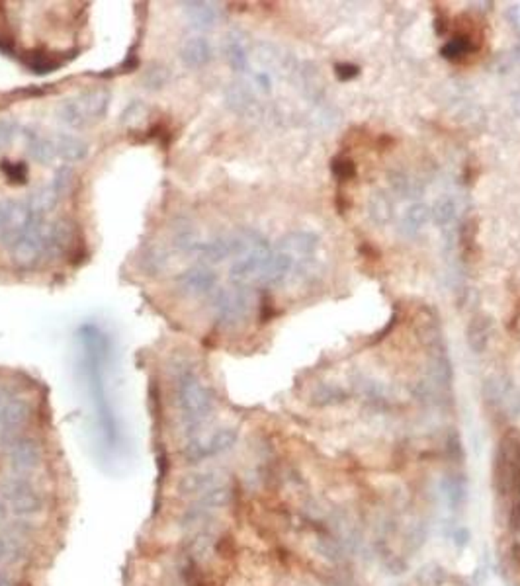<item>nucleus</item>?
<instances>
[{
    "label": "nucleus",
    "instance_id": "nucleus-1",
    "mask_svg": "<svg viewBox=\"0 0 520 586\" xmlns=\"http://www.w3.org/2000/svg\"><path fill=\"white\" fill-rule=\"evenodd\" d=\"M176 403L186 438L192 440L198 436V428L204 425L214 411V393L207 385L200 381L198 375L184 374L178 381Z\"/></svg>",
    "mask_w": 520,
    "mask_h": 586
},
{
    "label": "nucleus",
    "instance_id": "nucleus-2",
    "mask_svg": "<svg viewBox=\"0 0 520 586\" xmlns=\"http://www.w3.org/2000/svg\"><path fill=\"white\" fill-rule=\"evenodd\" d=\"M0 500L14 518L31 520L45 510V495L30 475L10 473L0 479Z\"/></svg>",
    "mask_w": 520,
    "mask_h": 586
},
{
    "label": "nucleus",
    "instance_id": "nucleus-3",
    "mask_svg": "<svg viewBox=\"0 0 520 586\" xmlns=\"http://www.w3.org/2000/svg\"><path fill=\"white\" fill-rule=\"evenodd\" d=\"M237 442V432L233 428H221L207 438H192L184 444V459L188 464H202L210 457L229 452Z\"/></svg>",
    "mask_w": 520,
    "mask_h": 586
},
{
    "label": "nucleus",
    "instance_id": "nucleus-4",
    "mask_svg": "<svg viewBox=\"0 0 520 586\" xmlns=\"http://www.w3.org/2000/svg\"><path fill=\"white\" fill-rule=\"evenodd\" d=\"M6 459L12 473L31 475L43 465V445L40 440L30 436L12 438L6 448Z\"/></svg>",
    "mask_w": 520,
    "mask_h": 586
},
{
    "label": "nucleus",
    "instance_id": "nucleus-5",
    "mask_svg": "<svg viewBox=\"0 0 520 586\" xmlns=\"http://www.w3.org/2000/svg\"><path fill=\"white\" fill-rule=\"evenodd\" d=\"M223 485H229V483L219 471L204 469V471H192V473H186V475L180 477L178 483H176V491L180 496L196 500V498L207 495V493H212V491Z\"/></svg>",
    "mask_w": 520,
    "mask_h": 586
},
{
    "label": "nucleus",
    "instance_id": "nucleus-6",
    "mask_svg": "<svg viewBox=\"0 0 520 586\" xmlns=\"http://www.w3.org/2000/svg\"><path fill=\"white\" fill-rule=\"evenodd\" d=\"M30 555L26 539L10 532H0V567L20 565Z\"/></svg>",
    "mask_w": 520,
    "mask_h": 586
},
{
    "label": "nucleus",
    "instance_id": "nucleus-7",
    "mask_svg": "<svg viewBox=\"0 0 520 586\" xmlns=\"http://www.w3.org/2000/svg\"><path fill=\"white\" fill-rule=\"evenodd\" d=\"M491 326H493V323H491L487 315H475L469 321L466 336H468V346L471 352H475V354L485 352L491 338Z\"/></svg>",
    "mask_w": 520,
    "mask_h": 586
},
{
    "label": "nucleus",
    "instance_id": "nucleus-8",
    "mask_svg": "<svg viewBox=\"0 0 520 586\" xmlns=\"http://www.w3.org/2000/svg\"><path fill=\"white\" fill-rule=\"evenodd\" d=\"M292 264H294V258L287 253H278L274 256L270 254V258L266 260L262 270L258 274V280L265 283L282 282L286 278V274L292 270Z\"/></svg>",
    "mask_w": 520,
    "mask_h": 586
},
{
    "label": "nucleus",
    "instance_id": "nucleus-9",
    "mask_svg": "<svg viewBox=\"0 0 520 586\" xmlns=\"http://www.w3.org/2000/svg\"><path fill=\"white\" fill-rule=\"evenodd\" d=\"M430 219V207H427L425 203H415L411 205L407 212L403 213L401 217V232L405 237H415Z\"/></svg>",
    "mask_w": 520,
    "mask_h": 586
},
{
    "label": "nucleus",
    "instance_id": "nucleus-10",
    "mask_svg": "<svg viewBox=\"0 0 520 586\" xmlns=\"http://www.w3.org/2000/svg\"><path fill=\"white\" fill-rule=\"evenodd\" d=\"M284 253L292 254H311L317 248V237L311 232H292L282 241Z\"/></svg>",
    "mask_w": 520,
    "mask_h": 586
},
{
    "label": "nucleus",
    "instance_id": "nucleus-11",
    "mask_svg": "<svg viewBox=\"0 0 520 586\" xmlns=\"http://www.w3.org/2000/svg\"><path fill=\"white\" fill-rule=\"evenodd\" d=\"M471 51H473V41H471V38H469L468 33H459L456 38H452L448 43H444L440 53H442L444 59L458 61V59L466 57Z\"/></svg>",
    "mask_w": 520,
    "mask_h": 586
},
{
    "label": "nucleus",
    "instance_id": "nucleus-12",
    "mask_svg": "<svg viewBox=\"0 0 520 586\" xmlns=\"http://www.w3.org/2000/svg\"><path fill=\"white\" fill-rule=\"evenodd\" d=\"M440 486L446 495V500L452 508H458V506L464 505L466 500V493H468V486H466V481L464 479H458V477H444L440 481Z\"/></svg>",
    "mask_w": 520,
    "mask_h": 586
},
{
    "label": "nucleus",
    "instance_id": "nucleus-13",
    "mask_svg": "<svg viewBox=\"0 0 520 586\" xmlns=\"http://www.w3.org/2000/svg\"><path fill=\"white\" fill-rule=\"evenodd\" d=\"M430 217L440 227L450 225V223L454 221V217H456V202H454V198H450V196L439 198L434 202V205H432V209H430Z\"/></svg>",
    "mask_w": 520,
    "mask_h": 586
},
{
    "label": "nucleus",
    "instance_id": "nucleus-14",
    "mask_svg": "<svg viewBox=\"0 0 520 586\" xmlns=\"http://www.w3.org/2000/svg\"><path fill=\"white\" fill-rule=\"evenodd\" d=\"M417 580L420 586H442L446 580V571L439 565H427L418 571Z\"/></svg>",
    "mask_w": 520,
    "mask_h": 586
},
{
    "label": "nucleus",
    "instance_id": "nucleus-15",
    "mask_svg": "<svg viewBox=\"0 0 520 586\" xmlns=\"http://www.w3.org/2000/svg\"><path fill=\"white\" fill-rule=\"evenodd\" d=\"M370 215L376 223H386L391 217V202L384 193H376L370 200Z\"/></svg>",
    "mask_w": 520,
    "mask_h": 586
},
{
    "label": "nucleus",
    "instance_id": "nucleus-16",
    "mask_svg": "<svg viewBox=\"0 0 520 586\" xmlns=\"http://www.w3.org/2000/svg\"><path fill=\"white\" fill-rule=\"evenodd\" d=\"M331 171L338 180H350V178L356 176V164L348 157H337L335 161L331 162Z\"/></svg>",
    "mask_w": 520,
    "mask_h": 586
},
{
    "label": "nucleus",
    "instance_id": "nucleus-17",
    "mask_svg": "<svg viewBox=\"0 0 520 586\" xmlns=\"http://www.w3.org/2000/svg\"><path fill=\"white\" fill-rule=\"evenodd\" d=\"M188 55H184V59L190 65H200L210 57V45L204 40H194L188 45Z\"/></svg>",
    "mask_w": 520,
    "mask_h": 586
},
{
    "label": "nucleus",
    "instance_id": "nucleus-18",
    "mask_svg": "<svg viewBox=\"0 0 520 586\" xmlns=\"http://www.w3.org/2000/svg\"><path fill=\"white\" fill-rule=\"evenodd\" d=\"M342 391L338 387H331V385H321L319 389H315L313 393V403L317 404H331L335 401H342Z\"/></svg>",
    "mask_w": 520,
    "mask_h": 586
},
{
    "label": "nucleus",
    "instance_id": "nucleus-19",
    "mask_svg": "<svg viewBox=\"0 0 520 586\" xmlns=\"http://www.w3.org/2000/svg\"><path fill=\"white\" fill-rule=\"evenodd\" d=\"M335 74H337L338 81L347 82L356 79L358 74H360V69H358L356 65H350V63H338L337 67H335Z\"/></svg>",
    "mask_w": 520,
    "mask_h": 586
},
{
    "label": "nucleus",
    "instance_id": "nucleus-20",
    "mask_svg": "<svg viewBox=\"0 0 520 586\" xmlns=\"http://www.w3.org/2000/svg\"><path fill=\"white\" fill-rule=\"evenodd\" d=\"M12 520H14V516H12L10 508L0 500V532H4L10 525Z\"/></svg>",
    "mask_w": 520,
    "mask_h": 586
},
{
    "label": "nucleus",
    "instance_id": "nucleus-21",
    "mask_svg": "<svg viewBox=\"0 0 520 586\" xmlns=\"http://www.w3.org/2000/svg\"><path fill=\"white\" fill-rule=\"evenodd\" d=\"M448 452H452V454H454V457H458V455H459V459L464 457V452H462V442H459V436H456V434L450 436Z\"/></svg>",
    "mask_w": 520,
    "mask_h": 586
},
{
    "label": "nucleus",
    "instance_id": "nucleus-22",
    "mask_svg": "<svg viewBox=\"0 0 520 586\" xmlns=\"http://www.w3.org/2000/svg\"><path fill=\"white\" fill-rule=\"evenodd\" d=\"M468 539H469L468 530H464V528H458V532H456V546H459V547L468 546Z\"/></svg>",
    "mask_w": 520,
    "mask_h": 586
},
{
    "label": "nucleus",
    "instance_id": "nucleus-23",
    "mask_svg": "<svg viewBox=\"0 0 520 586\" xmlns=\"http://www.w3.org/2000/svg\"><path fill=\"white\" fill-rule=\"evenodd\" d=\"M0 586H16V580L8 571H0Z\"/></svg>",
    "mask_w": 520,
    "mask_h": 586
}]
</instances>
